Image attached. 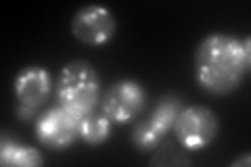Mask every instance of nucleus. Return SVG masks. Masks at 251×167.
I'll return each instance as SVG.
<instances>
[{"label": "nucleus", "mask_w": 251, "mask_h": 167, "mask_svg": "<svg viewBox=\"0 0 251 167\" xmlns=\"http://www.w3.org/2000/svg\"><path fill=\"white\" fill-rule=\"evenodd\" d=\"M80 119L75 113L63 105H57L38 117L36 121V136L44 146L61 150L72 146L80 138Z\"/></svg>", "instance_id": "nucleus-5"}, {"label": "nucleus", "mask_w": 251, "mask_h": 167, "mask_svg": "<svg viewBox=\"0 0 251 167\" xmlns=\"http://www.w3.org/2000/svg\"><path fill=\"white\" fill-rule=\"evenodd\" d=\"M50 88H52V79L44 67L29 65L21 69L13 84V92L15 98H17V117L19 119L34 117L36 111L49 100Z\"/></svg>", "instance_id": "nucleus-4"}, {"label": "nucleus", "mask_w": 251, "mask_h": 167, "mask_svg": "<svg viewBox=\"0 0 251 167\" xmlns=\"http://www.w3.org/2000/svg\"><path fill=\"white\" fill-rule=\"evenodd\" d=\"M72 34L75 40L88 46H100L115 34L113 13L99 4H88L80 9L72 19Z\"/></svg>", "instance_id": "nucleus-8"}, {"label": "nucleus", "mask_w": 251, "mask_h": 167, "mask_svg": "<svg viewBox=\"0 0 251 167\" xmlns=\"http://www.w3.org/2000/svg\"><path fill=\"white\" fill-rule=\"evenodd\" d=\"M251 48L249 38L241 40L230 34H209L199 42L193 57L195 82L205 92L224 96L243 84L249 73Z\"/></svg>", "instance_id": "nucleus-1"}, {"label": "nucleus", "mask_w": 251, "mask_h": 167, "mask_svg": "<svg viewBox=\"0 0 251 167\" xmlns=\"http://www.w3.org/2000/svg\"><path fill=\"white\" fill-rule=\"evenodd\" d=\"M230 165H232V167H241V165H243V167H249V165H251V155H249V153H245L243 157H239L237 161H232Z\"/></svg>", "instance_id": "nucleus-11"}, {"label": "nucleus", "mask_w": 251, "mask_h": 167, "mask_svg": "<svg viewBox=\"0 0 251 167\" xmlns=\"http://www.w3.org/2000/svg\"><path fill=\"white\" fill-rule=\"evenodd\" d=\"M111 136V119L105 113H88L80 119V138L88 144H103Z\"/></svg>", "instance_id": "nucleus-10"}, {"label": "nucleus", "mask_w": 251, "mask_h": 167, "mask_svg": "<svg viewBox=\"0 0 251 167\" xmlns=\"http://www.w3.org/2000/svg\"><path fill=\"white\" fill-rule=\"evenodd\" d=\"M180 109H182V100L178 96H163L153 109L151 117L134 128V132H132V144L138 150L155 148L161 142V138L168 134V130H172Z\"/></svg>", "instance_id": "nucleus-7"}, {"label": "nucleus", "mask_w": 251, "mask_h": 167, "mask_svg": "<svg viewBox=\"0 0 251 167\" xmlns=\"http://www.w3.org/2000/svg\"><path fill=\"white\" fill-rule=\"evenodd\" d=\"M147 102V90L136 79H120L105 92L100 107L103 113L115 123L132 121L140 115Z\"/></svg>", "instance_id": "nucleus-6"}, {"label": "nucleus", "mask_w": 251, "mask_h": 167, "mask_svg": "<svg viewBox=\"0 0 251 167\" xmlns=\"http://www.w3.org/2000/svg\"><path fill=\"white\" fill-rule=\"evenodd\" d=\"M0 163L2 165H17V167H36L44 163V157L34 146L17 144L13 140L2 138L0 146Z\"/></svg>", "instance_id": "nucleus-9"}, {"label": "nucleus", "mask_w": 251, "mask_h": 167, "mask_svg": "<svg viewBox=\"0 0 251 167\" xmlns=\"http://www.w3.org/2000/svg\"><path fill=\"white\" fill-rule=\"evenodd\" d=\"M57 98L59 105L77 117L92 113L100 100V79L97 69L88 61H69L59 75Z\"/></svg>", "instance_id": "nucleus-2"}, {"label": "nucleus", "mask_w": 251, "mask_h": 167, "mask_svg": "<svg viewBox=\"0 0 251 167\" xmlns=\"http://www.w3.org/2000/svg\"><path fill=\"white\" fill-rule=\"evenodd\" d=\"M172 130L184 148L203 150L218 138L220 121L214 111L207 107H186L180 109Z\"/></svg>", "instance_id": "nucleus-3"}]
</instances>
